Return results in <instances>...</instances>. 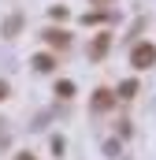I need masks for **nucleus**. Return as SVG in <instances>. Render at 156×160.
Listing matches in <instances>:
<instances>
[{
  "instance_id": "423d86ee",
  "label": "nucleus",
  "mask_w": 156,
  "mask_h": 160,
  "mask_svg": "<svg viewBox=\"0 0 156 160\" xmlns=\"http://www.w3.org/2000/svg\"><path fill=\"white\" fill-rule=\"evenodd\" d=\"M119 93H123V97H134V93H138V82H123Z\"/></svg>"
},
{
  "instance_id": "f03ea898",
  "label": "nucleus",
  "mask_w": 156,
  "mask_h": 160,
  "mask_svg": "<svg viewBox=\"0 0 156 160\" xmlns=\"http://www.w3.org/2000/svg\"><path fill=\"white\" fill-rule=\"evenodd\" d=\"M34 67H37V71H52V67H56V60H52L48 52H37V56H34Z\"/></svg>"
},
{
  "instance_id": "0eeeda50",
  "label": "nucleus",
  "mask_w": 156,
  "mask_h": 160,
  "mask_svg": "<svg viewBox=\"0 0 156 160\" xmlns=\"http://www.w3.org/2000/svg\"><path fill=\"white\" fill-rule=\"evenodd\" d=\"M108 104H112V97H108V93L100 89V93H97V108H108Z\"/></svg>"
},
{
  "instance_id": "7ed1b4c3",
  "label": "nucleus",
  "mask_w": 156,
  "mask_h": 160,
  "mask_svg": "<svg viewBox=\"0 0 156 160\" xmlns=\"http://www.w3.org/2000/svg\"><path fill=\"white\" fill-rule=\"evenodd\" d=\"M45 41H48V45H60V48H63V45H67V34H63V30H48V34H45Z\"/></svg>"
},
{
  "instance_id": "6e6552de",
  "label": "nucleus",
  "mask_w": 156,
  "mask_h": 160,
  "mask_svg": "<svg viewBox=\"0 0 156 160\" xmlns=\"http://www.w3.org/2000/svg\"><path fill=\"white\" fill-rule=\"evenodd\" d=\"M4 97H7V82H0V101H4Z\"/></svg>"
},
{
  "instance_id": "f257e3e1",
  "label": "nucleus",
  "mask_w": 156,
  "mask_h": 160,
  "mask_svg": "<svg viewBox=\"0 0 156 160\" xmlns=\"http://www.w3.org/2000/svg\"><path fill=\"white\" fill-rule=\"evenodd\" d=\"M130 63H134V71H149V67L156 63V45H149V41L134 45V52H130Z\"/></svg>"
},
{
  "instance_id": "1a4fd4ad",
  "label": "nucleus",
  "mask_w": 156,
  "mask_h": 160,
  "mask_svg": "<svg viewBox=\"0 0 156 160\" xmlns=\"http://www.w3.org/2000/svg\"><path fill=\"white\" fill-rule=\"evenodd\" d=\"M15 160H34V157H30V153H19V157H15Z\"/></svg>"
},
{
  "instance_id": "39448f33",
  "label": "nucleus",
  "mask_w": 156,
  "mask_h": 160,
  "mask_svg": "<svg viewBox=\"0 0 156 160\" xmlns=\"http://www.w3.org/2000/svg\"><path fill=\"white\" fill-rule=\"evenodd\" d=\"M71 93H75V82H56V97H71Z\"/></svg>"
},
{
  "instance_id": "20e7f679",
  "label": "nucleus",
  "mask_w": 156,
  "mask_h": 160,
  "mask_svg": "<svg viewBox=\"0 0 156 160\" xmlns=\"http://www.w3.org/2000/svg\"><path fill=\"white\" fill-rule=\"evenodd\" d=\"M89 52H93V56H104V52H108V34H100V38L93 41V48H89Z\"/></svg>"
}]
</instances>
